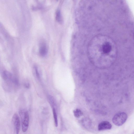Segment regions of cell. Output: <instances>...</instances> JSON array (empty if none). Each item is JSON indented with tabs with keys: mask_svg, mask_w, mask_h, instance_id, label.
<instances>
[{
	"mask_svg": "<svg viewBox=\"0 0 134 134\" xmlns=\"http://www.w3.org/2000/svg\"><path fill=\"white\" fill-rule=\"evenodd\" d=\"M87 54L90 61L95 66L100 69L107 68L115 59L116 50L114 43L108 36L97 35L89 42Z\"/></svg>",
	"mask_w": 134,
	"mask_h": 134,
	"instance_id": "1",
	"label": "cell"
},
{
	"mask_svg": "<svg viewBox=\"0 0 134 134\" xmlns=\"http://www.w3.org/2000/svg\"><path fill=\"white\" fill-rule=\"evenodd\" d=\"M19 115L21 119V127L23 131L26 132L28 129L29 123V116L27 111L21 110L19 111Z\"/></svg>",
	"mask_w": 134,
	"mask_h": 134,
	"instance_id": "2",
	"label": "cell"
},
{
	"mask_svg": "<svg viewBox=\"0 0 134 134\" xmlns=\"http://www.w3.org/2000/svg\"><path fill=\"white\" fill-rule=\"evenodd\" d=\"M127 118V114L125 112H120L116 114L113 117L112 121L113 123L117 126L123 125Z\"/></svg>",
	"mask_w": 134,
	"mask_h": 134,
	"instance_id": "3",
	"label": "cell"
},
{
	"mask_svg": "<svg viewBox=\"0 0 134 134\" xmlns=\"http://www.w3.org/2000/svg\"><path fill=\"white\" fill-rule=\"evenodd\" d=\"M12 121L16 133L18 134L20 130V125L19 118L17 114H15L13 115Z\"/></svg>",
	"mask_w": 134,
	"mask_h": 134,
	"instance_id": "4",
	"label": "cell"
},
{
	"mask_svg": "<svg viewBox=\"0 0 134 134\" xmlns=\"http://www.w3.org/2000/svg\"><path fill=\"white\" fill-rule=\"evenodd\" d=\"M112 125L108 121H104L100 122L98 126V129L99 131L109 130L112 127Z\"/></svg>",
	"mask_w": 134,
	"mask_h": 134,
	"instance_id": "5",
	"label": "cell"
},
{
	"mask_svg": "<svg viewBox=\"0 0 134 134\" xmlns=\"http://www.w3.org/2000/svg\"><path fill=\"white\" fill-rule=\"evenodd\" d=\"M2 77L4 80L8 82L12 81L14 82V78L12 77V74L8 71L5 70L2 73Z\"/></svg>",
	"mask_w": 134,
	"mask_h": 134,
	"instance_id": "6",
	"label": "cell"
},
{
	"mask_svg": "<svg viewBox=\"0 0 134 134\" xmlns=\"http://www.w3.org/2000/svg\"><path fill=\"white\" fill-rule=\"evenodd\" d=\"M47 49L46 46L44 44H42L40 47L39 53L42 57L45 56L47 53Z\"/></svg>",
	"mask_w": 134,
	"mask_h": 134,
	"instance_id": "7",
	"label": "cell"
},
{
	"mask_svg": "<svg viewBox=\"0 0 134 134\" xmlns=\"http://www.w3.org/2000/svg\"><path fill=\"white\" fill-rule=\"evenodd\" d=\"M48 102L51 107L53 108H55L54 107L55 106L56 104L54 97L52 96L49 95L48 96Z\"/></svg>",
	"mask_w": 134,
	"mask_h": 134,
	"instance_id": "8",
	"label": "cell"
},
{
	"mask_svg": "<svg viewBox=\"0 0 134 134\" xmlns=\"http://www.w3.org/2000/svg\"><path fill=\"white\" fill-rule=\"evenodd\" d=\"M55 19L59 23H62V17L60 10L57 9L56 11L55 14Z\"/></svg>",
	"mask_w": 134,
	"mask_h": 134,
	"instance_id": "9",
	"label": "cell"
},
{
	"mask_svg": "<svg viewBox=\"0 0 134 134\" xmlns=\"http://www.w3.org/2000/svg\"><path fill=\"white\" fill-rule=\"evenodd\" d=\"M53 112L55 125L56 127L58 126V120L57 115L55 108H53Z\"/></svg>",
	"mask_w": 134,
	"mask_h": 134,
	"instance_id": "10",
	"label": "cell"
},
{
	"mask_svg": "<svg viewBox=\"0 0 134 134\" xmlns=\"http://www.w3.org/2000/svg\"><path fill=\"white\" fill-rule=\"evenodd\" d=\"M74 116L77 118H79L83 114V113L81 110L79 109H76L73 111Z\"/></svg>",
	"mask_w": 134,
	"mask_h": 134,
	"instance_id": "11",
	"label": "cell"
},
{
	"mask_svg": "<svg viewBox=\"0 0 134 134\" xmlns=\"http://www.w3.org/2000/svg\"><path fill=\"white\" fill-rule=\"evenodd\" d=\"M34 68L36 76L38 79H39L40 78V74L36 66H35Z\"/></svg>",
	"mask_w": 134,
	"mask_h": 134,
	"instance_id": "12",
	"label": "cell"
},
{
	"mask_svg": "<svg viewBox=\"0 0 134 134\" xmlns=\"http://www.w3.org/2000/svg\"><path fill=\"white\" fill-rule=\"evenodd\" d=\"M24 86L26 88H29L30 87V85L29 83L26 82L24 83Z\"/></svg>",
	"mask_w": 134,
	"mask_h": 134,
	"instance_id": "13",
	"label": "cell"
},
{
	"mask_svg": "<svg viewBox=\"0 0 134 134\" xmlns=\"http://www.w3.org/2000/svg\"><path fill=\"white\" fill-rule=\"evenodd\" d=\"M57 0V1H58V0Z\"/></svg>",
	"mask_w": 134,
	"mask_h": 134,
	"instance_id": "14",
	"label": "cell"
}]
</instances>
